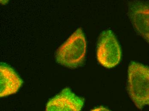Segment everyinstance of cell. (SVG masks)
<instances>
[{"mask_svg":"<svg viewBox=\"0 0 149 111\" xmlns=\"http://www.w3.org/2000/svg\"><path fill=\"white\" fill-rule=\"evenodd\" d=\"M87 43L81 28L76 30L58 49L56 59L58 63L69 68L81 65L85 59Z\"/></svg>","mask_w":149,"mask_h":111,"instance_id":"obj_2","label":"cell"},{"mask_svg":"<svg viewBox=\"0 0 149 111\" xmlns=\"http://www.w3.org/2000/svg\"><path fill=\"white\" fill-rule=\"evenodd\" d=\"M128 92L138 109L149 105V67L132 62L128 70Z\"/></svg>","mask_w":149,"mask_h":111,"instance_id":"obj_1","label":"cell"},{"mask_svg":"<svg viewBox=\"0 0 149 111\" xmlns=\"http://www.w3.org/2000/svg\"><path fill=\"white\" fill-rule=\"evenodd\" d=\"M9 0H0V3L2 5H6L8 4Z\"/></svg>","mask_w":149,"mask_h":111,"instance_id":"obj_8","label":"cell"},{"mask_svg":"<svg viewBox=\"0 0 149 111\" xmlns=\"http://www.w3.org/2000/svg\"><path fill=\"white\" fill-rule=\"evenodd\" d=\"M128 13L136 32L149 44V3L139 1L131 2Z\"/></svg>","mask_w":149,"mask_h":111,"instance_id":"obj_4","label":"cell"},{"mask_svg":"<svg viewBox=\"0 0 149 111\" xmlns=\"http://www.w3.org/2000/svg\"><path fill=\"white\" fill-rule=\"evenodd\" d=\"M97 56L99 63L106 68H112L120 63L121 57L120 47L111 30H104L100 35Z\"/></svg>","mask_w":149,"mask_h":111,"instance_id":"obj_3","label":"cell"},{"mask_svg":"<svg viewBox=\"0 0 149 111\" xmlns=\"http://www.w3.org/2000/svg\"><path fill=\"white\" fill-rule=\"evenodd\" d=\"M109 110L108 109H106V108H104L103 106H100L99 107H97V108H95L94 109L92 110V111H109Z\"/></svg>","mask_w":149,"mask_h":111,"instance_id":"obj_7","label":"cell"},{"mask_svg":"<svg viewBox=\"0 0 149 111\" xmlns=\"http://www.w3.org/2000/svg\"><path fill=\"white\" fill-rule=\"evenodd\" d=\"M84 99L73 93L69 88L50 99L46 105L47 111H80L82 109Z\"/></svg>","mask_w":149,"mask_h":111,"instance_id":"obj_5","label":"cell"},{"mask_svg":"<svg viewBox=\"0 0 149 111\" xmlns=\"http://www.w3.org/2000/svg\"><path fill=\"white\" fill-rule=\"evenodd\" d=\"M0 97H3L17 92L23 84L22 79L10 67L1 63L0 66Z\"/></svg>","mask_w":149,"mask_h":111,"instance_id":"obj_6","label":"cell"}]
</instances>
